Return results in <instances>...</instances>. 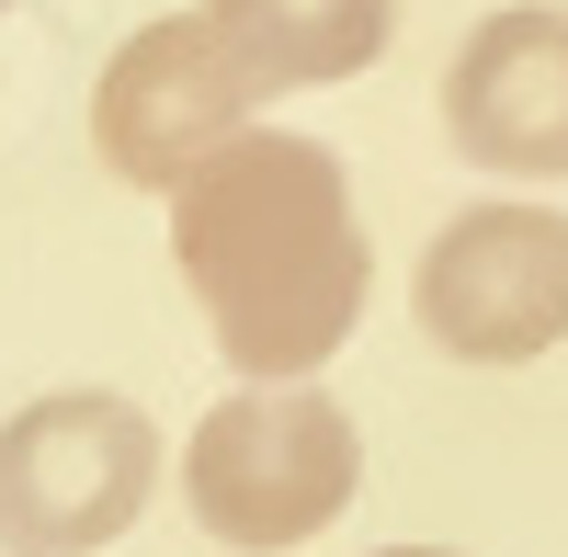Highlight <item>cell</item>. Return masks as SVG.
Instances as JSON below:
<instances>
[{
	"mask_svg": "<svg viewBox=\"0 0 568 557\" xmlns=\"http://www.w3.org/2000/svg\"><path fill=\"white\" fill-rule=\"evenodd\" d=\"M205 23L240 45V69L262 91H307V80H353L387 58L398 0H205Z\"/></svg>",
	"mask_w": 568,
	"mask_h": 557,
	"instance_id": "7",
	"label": "cell"
},
{
	"mask_svg": "<svg viewBox=\"0 0 568 557\" xmlns=\"http://www.w3.org/2000/svg\"><path fill=\"white\" fill-rule=\"evenodd\" d=\"M251 103L262 80L240 69V45H227L205 12L194 23H136L114 45L103 91H91V149L114 160V182H149V194H182L227 136H251Z\"/></svg>",
	"mask_w": 568,
	"mask_h": 557,
	"instance_id": "4",
	"label": "cell"
},
{
	"mask_svg": "<svg viewBox=\"0 0 568 557\" xmlns=\"http://www.w3.org/2000/svg\"><path fill=\"white\" fill-rule=\"evenodd\" d=\"M444 136L489 182H568V12L511 0L444 69Z\"/></svg>",
	"mask_w": 568,
	"mask_h": 557,
	"instance_id": "6",
	"label": "cell"
},
{
	"mask_svg": "<svg viewBox=\"0 0 568 557\" xmlns=\"http://www.w3.org/2000/svg\"><path fill=\"white\" fill-rule=\"evenodd\" d=\"M171 262L240 376H318L364 318V216L318 136L251 125L171 194Z\"/></svg>",
	"mask_w": 568,
	"mask_h": 557,
	"instance_id": "1",
	"label": "cell"
},
{
	"mask_svg": "<svg viewBox=\"0 0 568 557\" xmlns=\"http://www.w3.org/2000/svg\"><path fill=\"white\" fill-rule=\"evenodd\" d=\"M160 489V433L114 387H58L0 422V546L23 557H91L114 546Z\"/></svg>",
	"mask_w": 568,
	"mask_h": 557,
	"instance_id": "3",
	"label": "cell"
},
{
	"mask_svg": "<svg viewBox=\"0 0 568 557\" xmlns=\"http://www.w3.org/2000/svg\"><path fill=\"white\" fill-rule=\"evenodd\" d=\"M420 331L455 364H535L568 342V216L489 194L420 251Z\"/></svg>",
	"mask_w": 568,
	"mask_h": 557,
	"instance_id": "5",
	"label": "cell"
},
{
	"mask_svg": "<svg viewBox=\"0 0 568 557\" xmlns=\"http://www.w3.org/2000/svg\"><path fill=\"white\" fill-rule=\"evenodd\" d=\"M375 557H444V546H375Z\"/></svg>",
	"mask_w": 568,
	"mask_h": 557,
	"instance_id": "8",
	"label": "cell"
},
{
	"mask_svg": "<svg viewBox=\"0 0 568 557\" xmlns=\"http://www.w3.org/2000/svg\"><path fill=\"white\" fill-rule=\"evenodd\" d=\"M353 478H364V444L342 422V398L307 376H240L182 444V500L240 557H284L318 524H342Z\"/></svg>",
	"mask_w": 568,
	"mask_h": 557,
	"instance_id": "2",
	"label": "cell"
}]
</instances>
